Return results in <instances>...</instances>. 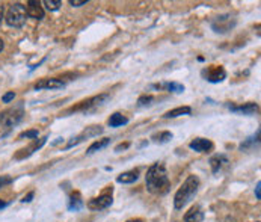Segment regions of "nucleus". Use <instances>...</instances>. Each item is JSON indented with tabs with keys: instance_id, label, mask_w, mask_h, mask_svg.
Returning a JSON list of instances; mask_svg holds the SVG:
<instances>
[{
	"instance_id": "nucleus-1",
	"label": "nucleus",
	"mask_w": 261,
	"mask_h": 222,
	"mask_svg": "<svg viewBox=\"0 0 261 222\" xmlns=\"http://www.w3.org/2000/svg\"><path fill=\"white\" fill-rule=\"evenodd\" d=\"M145 183H146V189L151 192V194H155V195H162L165 192H168L169 186H171V182H169V177H168V171H166V166L160 162L154 163L146 176H145Z\"/></svg>"
},
{
	"instance_id": "nucleus-2",
	"label": "nucleus",
	"mask_w": 261,
	"mask_h": 222,
	"mask_svg": "<svg viewBox=\"0 0 261 222\" xmlns=\"http://www.w3.org/2000/svg\"><path fill=\"white\" fill-rule=\"evenodd\" d=\"M199 188V180L195 176H189L187 180L183 183V186L177 191L175 197H174V207L177 210H181L198 192Z\"/></svg>"
},
{
	"instance_id": "nucleus-3",
	"label": "nucleus",
	"mask_w": 261,
	"mask_h": 222,
	"mask_svg": "<svg viewBox=\"0 0 261 222\" xmlns=\"http://www.w3.org/2000/svg\"><path fill=\"white\" fill-rule=\"evenodd\" d=\"M26 20H27V12H26V8L21 3H14V5L9 6V9L6 12V17H5V21H6L8 26L23 27Z\"/></svg>"
},
{
	"instance_id": "nucleus-4",
	"label": "nucleus",
	"mask_w": 261,
	"mask_h": 222,
	"mask_svg": "<svg viewBox=\"0 0 261 222\" xmlns=\"http://www.w3.org/2000/svg\"><path fill=\"white\" fill-rule=\"evenodd\" d=\"M109 94H100L97 97H92V98H88L85 101H80L77 106H73L70 109V112H79V110H83V112H88V110H94L100 106H103L108 100H109Z\"/></svg>"
},
{
	"instance_id": "nucleus-5",
	"label": "nucleus",
	"mask_w": 261,
	"mask_h": 222,
	"mask_svg": "<svg viewBox=\"0 0 261 222\" xmlns=\"http://www.w3.org/2000/svg\"><path fill=\"white\" fill-rule=\"evenodd\" d=\"M23 109H9L0 114V127L2 129H12L23 120Z\"/></svg>"
},
{
	"instance_id": "nucleus-6",
	"label": "nucleus",
	"mask_w": 261,
	"mask_h": 222,
	"mask_svg": "<svg viewBox=\"0 0 261 222\" xmlns=\"http://www.w3.org/2000/svg\"><path fill=\"white\" fill-rule=\"evenodd\" d=\"M236 24V20L230 15V14H225V15H219L213 23H212V27L215 32L218 33H225L228 30H231Z\"/></svg>"
},
{
	"instance_id": "nucleus-7",
	"label": "nucleus",
	"mask_w": 261,
	"mask_h": 222,
	"mask_svg": "<svg viewBox=\"0 0 261 222\" xmlns=\"http://www.w3.org/2000/svg\"><path fill=\"white\" fill-rule=\"evenodd\" d=\"M202 76L210 83H219L227 77V71L221 65H212V67H208V68H205L202 71Z\"/></svg>"
},
{
	"instance_id": "nucleus-8",
	"label": "nucleus",
	"mask_w": 261,
	"mask_h": 222,
	"mask_svg": "<svg viewBox=\"0 0 261 222\" xmlns=\"http://www.w3.org/2000/svg\"><path fill=\"white\" fill-rule=\"evenodd\" d=\"M100 133H103V127H101V126H91V127H88L83 133H80L79 136L73 138V139L68 142L67 148H71V147L80 144L82 141H85V139H88V138H92V136H97V135H100Z\"/></svg>"
},
{
	"instance_id": "nucleus-9",
	"label": "nucleus",
	"mask_w": 261,
	"mask_h": 222,
	"mask_svg": "<svg viewBox=\"0 0 261 222\" xmlns=\"http://www.w3.org/2000/svg\"><path fill=\"white\" fill-rule=\"evenodd\" d=\"M24 8H26L27 17L35 18V20H42L44 18V8H42V3L41 2H38V0H29Z\"/></svg>"
},
{
	"instance_id": "nucleus-10",
	"label": "nucleus",
	"mask_w": 261,
	"mask_h": 222,
	"mask_svg": "<svg viewBox=\"0 0 261 222\" xmlns=\"http://www.w3.org/2000/svg\"><path fill=\"white\" fill-rule=\"evenodd\" d=\"M189 147L193 150V151H198V153H210L213 150V142L210 139H204V138H196L193 139Z\"/></svg>"
},
{
	"instance_id": "nucleus-11",
	"label": "nucleus",
	"mask_w": 261,
	"mask_h": 222,
	"mask_svg": "<svg viewBox=\"0 0 261 222\" xmlns=\"http://www.w3.org/2000/svg\"><path fill=\"white\" fill-rule=\"evenodd\" d=\"M64 86H65V83L59 79H42L35 85V89L36 91H39V89H50L51 91V89H61Z\"/></svg>"
},
{
	"instance_id": "nucleus-12",
	"label": "nucleus",
	"mask_w": 261,
	"mask_h": 222,
	"mask_svg": "<svg viewBox=\"0 0 261 222\" xmlns=\"http://www.w3.org/2000/svg\"><path fill=\"white\" fill-rule=\"evenodd\" d=\"M109 206H112V197H109V195L94 198L88 203V207L91 210H101V209H108Z\"/></svg>"
},
{
	"instance_id": "nucleus-13",
	"label": "nucleus",
	"mask_w": 261,
	"mask_h": 222,
	"mask_svg": "<svg viewBox=\"0 0 261 222\" xmlns=\"http://www.w3.org/2000/svg\"><path fill=\"white\" fill-rule=\"evenodd\" d=\"M230 110L233 112H239V114H243V115H252L258 110V106L255 103H248V104H243V106H233L230 104L228 106Z\"/></svg>"
},
{
	"instance_id": "nucleus-14",
	"label": "nucleus",
	"mask_w": 261,
	"mask_h": 222,
	"mask_svg": "<svg viewBox=\"0 0 261 222\" xmlns=\"http://www.w3.org/2000/svg\"><path fill=\"white\" fill-rule=\"evenodd\" d=\"M202 219H204V213H202L201 207H198V206L192 207L184 216V222H202Z\"/></svg>"
},
{
	"instance_id": "nucleus-15",
	"label": "nucleus",
	"mask_w": 261,
	"mask_h": 222,
	"mask_svg": "<svg viewBox=\"0 0 261 222\" xmlns=\"http://www.w3.org/2000/svg\"><path fill=\"white\" fill-rule=\"evenodd\" d=\"M109 144H111V138L98 139V141H95L94 144H91V147L88 148L86 154H88V156H91V154H94V153H97V151H101V150H103V148H106Z\"/></svg>"
},
{
	"instance_id": "nucleus-16",
	"label": "nucleus",
	"mask_w": 261,
	"mask_h": 222,
	"mask_svg": "<svg viewBox=\"0 0 261 222\" xmlns=\"http://www.w3.org/2000/svg\"><path fill=\"white\" fill-rule=\"evenodd\" d=\"M192 114V109L189 106H183V107H177V109H172L169 112H166L163 115V118L169 120V118H177V117H181V115H190Z\"/></svg>"
},
{
	"instance_id": "nucleus-17",
	"label": "nucleus",
	"mask_w": 261,
	"mask_h": 222,
	"mask_svg": "<svg viewBox=\"0 0 261 222\" xmlns=\"http://www.w3.org/2000/svg\"><path fill=\"white\" fill-rule=\"evenodd\" d=\"M129 123V118H126L123 114H120V112H115L114 115H111V118H109V126L111 127H121V126H124V124H127Z\"/></svg>"
},
{
	"instance_id": "nucleus-18",
	"label": "nucleus",
	"mask_w": 261,
	"mask_h": 222,
	"mask_svg": "<svg viewBox=\"0 0 261 222\" xmlns=\"http://www.w3.org/2000/svg\"><path fill=\"white\" fill-rule=\"evenodd\" d=\"M154 88L157 89H162V88H166L169 92H175V94H180L184 91V85L181 83H175V82H171V83H160V85H154Z\"/></svg>"
},
{
	"instance_id": "nucleus-19",
	"label": "nucleus",
	"mask_w": 261,
	"mask_h": 222,
	"mask_svg": "<svg viewBox=\"0 0 261 222\" xmlns=\"http://www.w3.org/2000/svg\"><path fill=\"white\" fill-rule=\"evenodd\" d=\"M224 163H228V160H227V157L222 156V154H216V156H213V157L210 159V165H212L213 173H218V171L224 166Z\"/></svg>"
},
{
	"instance_id": "nucleus-20",
	"label": "nucleus",
	"mask_w": 261,
	"mask_h": 222,
	"mask_svg": "<svg viewBox=\"0 0 261 222\" xmlns=\"http://www.w3.org/2000/svg\"><path fill=\"white\" fill-rule=\"evenodd\" d=\"M139 179V174H137V171H129V173H124V174H121L117 180L120 182V183H126V185H129V183H134L136 180Z\"/></svg>"
},
{
	"instance_id": "nucleus-21",
	"label": "nucleus",
	"mask_w": 261,
	"mask_h": 222,
	"mask_svg": "<svg viewBox=\"0 0 261 222\" xmlns=\"http://www.w3.org/2000/svg\"><path fill=\"white\" fill-rule=\"evenodd\" d=\"M83 207V201H82V198H80V194L79 192H76V194H73V197H71V200H70V210H80Z\"/></svg>"
},
{
	"instance_id": "nucleus-22",
	"label": "nucleus",
	"mask_w": 261,
	"mask_h": 222,
	"mask_svg": "<svg viewBox=\"0 0 261 222\" xmlns=\"http://www.w3.org/2000/svg\"><path fill=\"white\" fill-rule=\"evenodd\" d=\"M152 139H154V142L165 144V142H168V141H171V139H172V133H171V132H160V133L154 135V136H152Z\"/></svg>"
},
{
	"instance_id": "nucleus-23",
	"label": "nucleus",
	"mask_w": 261,
	"mask_h": 222,
	"mask_svg": "<svg viewBox=\"0 0 261 222\" xmlns=\"http://www.w3.org/2000/svg\"><path fill=\"white\" fill-rule=\"evenodd\" d=\"M41 3L45 6L47 11H58V9L62 6V2H61V0H44V2H41Z\"/></svg>"
},
{
	"instance_id": "nucleus-24",
	"label": "nucleus",
	"mask_w": 261,
	"mask_h": 222,
	"mask_svg": "<svg viewBox=\"0 0 261 222\" xmlns=\"http://www.w3.org/2000/svg\"><path fill=\"white\" fill-rule=\"evenodd\" d=\"M36 139L38 138V130H27V132H23L20 133L18 139Z\"/></svg>"
},
{
	"instance_id": "nucleus-25",
	"label": "nucleus",
	"mask_w": 261,
	"mask_h": 222,
	"mask_svg": "<svg viewBox=\"0 0 261 222\" xmlns=\"http://www.w3.org/2000/svg\"><path fill=\"white\" fill-rule=\"evenodd\" d=\"M151 101H154L152 95H142L137 100V106H148V104H151Z\"/></svg>"
},
{
	"instance_id": "nucleus-26",
	"label": "nucleus",
	"mask_w": 261,
	"mask_h": 222,
	"mask_svg": "<svg viewBox=\"0 0 261 222\" xmlns=\"http://www.w3.org/2000/svg\"><path fill=\"white\" fill-rule=\"evenodd\" d=\"M14 98H15V92H14V91H9V92H6V94L2 97V101H3V103H11Z\"/></svg>"
},
{
	"instance_id": "nucleus-27",
	"label": "nucleus",
	"mask_w": 261,
	"mask_h": 222,
	"mask_svg": "<svg viewBox=\"0 0 261 222\" xmlns=\"http://www.w3.org/2000/svg\"><path fill=\"white\" fill-rule=\"evenodd\" d=\"M86 3H88V0H70V5L71 6H83Z\"/></svg>"
},
{
	"instance_id": "nucleus-28",
	"label": "nucleus",
	"mask_w": 261,
	"mask_h": 222,
	"mask_svg": "<svg viewBox=\"0 0 261 222\" xmlns=\"http://www.w3.org/2000/svg\"><path fill=\"white\" fill-rule=\"evenodd\" d=\"M129 147H130V142H126V144H120V145H117L115 151H117V153H120V151H123V150H126V148H129Z\"/></svg>"
},
{
	"instance_id": "nucleus-29",
	"label": "nucleus",
	"mask_w": 261,
	"mask_h": 222,
	"mask_svg": "<svg viewBox=\"0 0 261 222\" xmlns=\"http://www.w3.org/2000/svg\"><path fill=\"white\" fill-rule=\"evenodd\" d=\"M255 195H257V200H260L261 198V183L260 182L257 183V188H255Z\"/></svg>"
},
{
	"instance_id": "nucleus-30",
	"label": "nucleus",
	"mask_w": 261,
	"mask_h": 222,
	"mask_svg": "<svg viewBox=\"0 0 261 222\" xmlns=\"http://www.w3.org/2000/svg\"><path fill=\"white\" fill-rule=\"evenodd\" d=\"M32 198H33V192H30V194H29L27 197H24L21 201H23V203H30V201H32Z\"/></svg>"
},
{
	"instance_id": "nucleus-31",
	"label": "nucleus",
	"mask_w": 261,
	"mask_h": 222,
	"mask_svg": "<svg viewBox=\"0 0 261 222\" xmlns=\"http://www.w3.org/2000/svg\"><path fill=\"white\" fill-rule=\"evenodd\" d=\"M8 183H11V179H9V177H3V179H0V188H2L3 185H8Z\"/></svg>"
},
{
	"instance_id": "nucleus-32",
	"label": "nucleus",
	"mask_w": 261,
	"mask_h": 222,
	"mask_svg": "<svg viewBox=\"0 0 261 222\" xmlns=\"http://www.w3.org/2000/svg\"><path fill=\"white\" fill-rule=\"evenodd\" d=\"M3 18H5V9H3V5L0 3V24H2Z\"/></svg>"
},
{
	"instance_id": "nucleus-33",
	"label": "nucleus",
	"mask_w": 261,
	"mask_h": 222,
	"mask_svg": "<svg viewBox=\"0 0 261 222\" xmlns=\"http://www.w3.org/2000/svg\"><path fill=\"white\" fill-rule=\"evenodd\" d=\"M2 50H3V41L0 39V51H2Z\"/></svg>"
},
{
	"instance_id": "nucleus-34",
	"label": "nucleus",
	"mask_w": 261,
	"mask_h": 222,
	"mask_svg": "<svg viewBox=\"0 0 261 222\" xmlns=\"http://www.w3.org/2000/svg\"><path fill=\"white\" fill-rule=\"evenodd\" d=\"M127 222H142L140 219H131V221H127Z\"/></svg>"
},
{
	"instance_id": "nucleus-35",
	"label": "nucleus",
	"mask_w": 261,
	"mask_h": 222,
	"mask_svg": "<svg viewBox=\"0 0 261 222\" xmlns=\"http://www.w3.org/2000/svg\"><path fill=\"white\" fill-rule=\"evenodd\" d=\"M3 206H5V204H3V203H2V201H0V207H3Z\"/></svg>"
}]
</instances>
